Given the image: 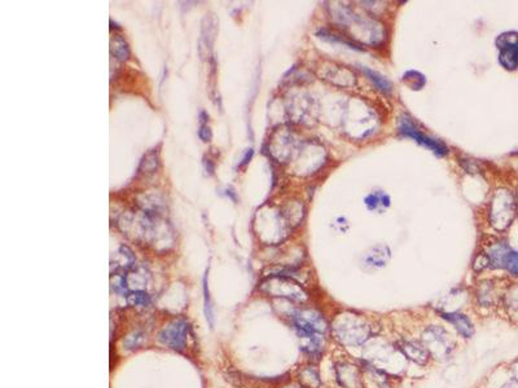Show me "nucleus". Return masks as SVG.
Returning a JSON list of instances; mask_svg holds the SVG:
<instances>
[{
    "label": "nucleus",
    "mask_w": 518,
    "mask_h": 388,
    "mask_svg": "<svg viewBox=\"0 0 518 388\" xmlns=\"http://www.w3.org/2000/svg\"><path fill=\"white\" fill-rule=\"evenodd\" d=\"M332 17L341 29L350 33V38L370 46H378L385 40V30L380 22L370 17L356 15L348 7L334 5Z\"/></svg>",
    "instance_id": "nucleus-1"
},
{
    "label": "nucleus",
    "mask_w": 518,
    "mask_h": 388,
    "mask_svg": "<svg viewBox=\"0 0 518 388\" xmlns=\"http://www.w3.org/2000/svg\"><path fill=\"white\" fill-rule=\"evenodd\" d=\"M491 224L497 229L503 230L511 224L515 218V200L511 193L500 189L495 193L490 211Z\"/></svg>",
    "instance_id": "nucleus-2"
},
{
    "label": "nucleus",
    "mask_w": 518,
    "mask_h": 388,
    "mask_svg": "<svg viewBox=\"0 0 518 388\" xmlns=\"http://www.w3.org/2000/svg\"><path fill=\"white\" fill-rule=\"evenodd\" d=\"M399 132L402 135H404L406 137L413 138L415 141L421 144V145L425 146V148H428L429 150L435 153L438 157L446 156L447 153H448V149H447V146L444 145L442 141H439L437 138L430 137L429 135L421 132V131L416 127V124L411 120V118H408L407 115H403L399 118Z\"/></svg>",
    "instance_id": "nucleus-3"
},
{
    "label": "nucleus",
    "mask_w": 518,
    "mask_h": 388,
    "mask_svg": "<svg viewBox=\"0 0 518 388\" xmlns=\"http://www.w3.org/2000/svg\"><path fill=\"white\" fill-rule=\"evenodd\" d=\"M499 48V61L507 70H516L518 68V33L508 31L501 34L496 39Z\"/></svg>",
    "instance_id": "nucleus-4"
},
{
    "label": "nucleus",
    "mask_w": 518,
    "mask_h": 388,
    "mask_svg": "<svg viewBox=\"0 0 518 388\" xmlns=\"http://www.w3.org/2000/svg\"><path fill=\"white\" fill-rule=\"evenodd\" d=\"M188 323L185 321H176L160 334V341L170 348L181 351L187 344Z\"/></svg>",
    "instance_id": "nucleus-5"
},
{
    "label": "nucleus",
    "mask_w": 518,
    "mask_h": 388,
    "mask_svg": "<svg viewBox=\"0 0 518 388\" xmlns=\"http://www.w3.org/2000/svg\"><path fill=\"white\" fill-rule=\"evenodd\" d=\"M336 333H337V338L342 343L355 345L360 344V343L366 341L368 338L370 330H368V327L366 325H359V323H354L351 321V322H345L338 325L336 327Z\"/></svg>",
    "instance_id": "nucleus-6"
},
{
    "label": "nucleus",
    "mask_w": 518,
    "mask_h": 388,
    "mask_svg": "<svg viewBox=\"0 0 518 388\" xmlns=\"http://www.w3.org/2000/svg\"><path fill=\"white\" fill-rule=\"evenodd\" d=\"M322 79L329 80L330 83L336 84V86H342V87H348V86L355 84V76L352 75L350 70L336 65L332 66L330 69H326V73L324 74Z\"/></svg>",
    "instance_id": "nucleus-7"
},
{
    "label": "nucleus",
    "mask_w": 518,
    "mask_h": 388,
    "mask_svg": "<svg viewBox=\"0 0 518 388\" xmlns=\"http://www.w3.org/2000/svg\"><path fill=\"white\" fill-rule=\"evenodd\" d=\"M399 349L403 352V355L412 360L413 363L425 365L429 361V352L422 345L412 343V342H403L399 344Z\"/></svg>",
    "instance_id": "nucleus-8"
},
{
    "label": "nucleus",
    "mask_w": 518,
    "mask_h": 388,
    "mask_svg": "<svg viewBox=\"0 0 518 388\" xmlns=\"http://www.w3.org/2000/svg\"><path fill=\"white\" fill-rule=\"evenodd\" d=\"M442 317L447 320L449 323H452L455 329L463 335L464 338H470L474 333V327L473 323L467 316L463 313H442Z\"/></svg>",
    "instance_id": "nucleus-9"
},
{
    "label": "nucleus",
    "mask_w": 518,
    "mask_h": 388,
    "mask_svg": "<svg viewBox=\"0 0 518 388\" xmlns=\"http://www.w3.org/2000/svg\"><path fill=\"white\" fill-rule=\"evenodd\" d=\"M215 23L213 22L210 16H207L203 19L202 22V33H201V39H199V53L202 52V49L205 48L209 55L211 47H213V42H214L215 38Z\"/></svg>",
    "instance_id": "nucleus-10"
},
{
    "label": "nucleus",
    "mask_w": 518,
    "mask_h": 388,
    "mask_svg": "<svg viewBox=\"0 0 518 388\" xmlns=\"http://www.w3.org/2000/svg\"><path fill=\"white\" fill-rule=\"evenodd\" d=\"M362 69V71L367 75V78L372 82V83L376 86L380 91H382L384 93H390V92L393 91V84L392 82L389 79H386L384 75H381L380 73H377V71H373V70H370L368 69V68H360Z\"/></svg>",
    "instance_id": "nucleus-11"
},
{
    "label": "nucleus",
    "mask_w": 518,
    "mask_h": 388,
    "mask_svg": "<svg viewBox=\"0 0 518 388\" xmlns=\"http://www.w3.org/2000/svg\"><path fill=\"white\" fill-rule=\"evenodd\" d=\"M500 268H507L513 274H518V252L512 251L508 246H505L501 256Z\"/></svg>",
    "instance_id": "nucleus-12"
},
{
    "label": "nucleus",
    "mask_w": 518,
    "mask_h": 388,
    "mask_svg": "<svg viewBox=\"0 0 518 388\" xmlns=\"http://www.w3.org/2000/svg\"><path fill=\"white\" fill-rule=\"evenodd\" d=\"M403 82L410 86L412 90H421L424 87L425 83H426V79L425 76L422 75L419 71H415V70H411V71H407L404 75H403Z\"/></svg>",
    "instance_id": "nucleus-13"
},
{
    "label": "nucleus",
    "mask_w": 518,
    "mask_h": 388,
    "mask_svg": "<svg viewBox=\"0 0 518 388\" xmlns=\"http://www.w3.org/2000/svg\"><path fill=\"white\" fill-rule=\"evenodd\" d=\"M112 53L116 56L118 60L121 61H124L128 58L130 56V49H128V46L124 42L122 38H116V39L112 40Z\"/></svg>",
    "instance_id": "nucleus-14"
},
{
    "label": "nucleus",
    "mask_w": 518,
    "mask_h": 388,
    "mask_svg": "<svg viewBox=\"0 0 518 388\" xmlns=\"http://www.w3.org/2000/svg\"><path fill=\"white\" fill-rule=\"evenodd\" d=\"M367 206L370 207V210H378V207H388L389 197L384 193H376V194H370L366 198Z\"/></svg>",
    "instance_id": "nucleus-15"
},
{
    "label": "nucleus",
    "mask_w": 518,
    "mask_h": 388,
    "mask_svg": "<svg viewBox=\"0 0 518 388\" xmlns=\"http://www.w3.org/2000/svg\"><path fill=\"white\" fill-rule=\"evenodd\" d=\"M127 301L130 303L131 305H140V307H144L150 301V297L149 295L145 293V291H136V293H132L127 297Z\"/></svg>",
    "instance_id": "nucleus-16"
},
{
    "label": "nucleus",
    "mask_w": 518,
    "mask_h": 388,
    "mask_svg": "<svg viewBox=\"0 0 518 388\" xmlns=\"http://www.w3.org/2000/svg\"><path fill=\"white\" fill-rule=\"evenodd\" d=\"M203 294H205V313H206V319L209 320L210 325H213V312H211L210 297H209V290H207L206 276L203 278Z\"/></svg>",
    "instance_id": "nucleus-17"
},
{
    "label": "nucleus",
    "mask_w": 518,
    "mask_h": 388,
    "mask_svg": "<svg viewBox=\"0 0 518 388\" xmlns=\"http://www.w3.org/2000/svg\"><path fill=\"white\" fill-rule=\"evenodd\" d=\"M198 136L202 141H205V142L210 141L211 137H213V134H211L210 127H209L207 124H201V127H199V130H198Z\"/></svg>",
    "instance_id": "nucleus-18"
},
{
    "label": "nucleus",
    "mask_w": 518,
    "mask_h": 388,
    "mask_svg": "<svg viewBox=\"0 0 518 388\" xmlns=\"http://www.w3.org/2000/svg\"><path fill=\"white\" fill-rule=\"evenodd\" d=\"M251 156H253V149H249L247 152V154H245V157H244V160H243V163L241 164H247L249 160H250Z\"/></svg>",
    "instance_id": "nucleus-19"
},
{
    "label": "nucleus",
    "mask_w": 518,
    "mask_h": 388,
    "mask_svg": "<svg viewBox=\"0 0 518 388\" xmlns=\"http://www.w3.org/2000/svg\"><path fill=\"white\" fill-rule=\"evenodd\" d=\"M205 168H206V171L209 172V174H213V171H214V166H213V163H211L209 160H205Z\"/></svg>",
    "instance_id": "nucleus-20"
},
{
    "label": "nucleus",
    "mask_w": 518,
    "mask_h": 388,
    "mask_svg": "<svg viewBox=\"0 0 518 388\" xmlns=\"http://www.w3.org/2000/svg\"><path fill=\"white\" fill-rule=\"evenodd\" d=\"M207 119H209V115H207V113L206 112H199V120H201V123L205 124V122H207Z\"/></svg>",
    "instance_id": "nucleus-21"
}]
</instances>
